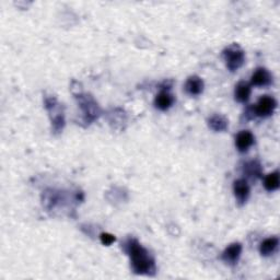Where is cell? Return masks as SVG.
Here are the masks:
<instances>
[{"instance_id":"1","label":"cell","mask_w":280,"mask_h":280,"mask_svg":"<svg viewBox=\"0 0 280 280\" xmlns=\"http://www.w3.org/2000/svg\"><path fill=\"white\" fill-rule=\"evenodd\" d=\"M124 249L130 256L131 266L136 274L150 275L156 272L155 259L136 240H127L124 243Z\"/></svg>"},{"instance_id":"2","label":"cell","mask_w":280,"mask_h":280,"mask_svg":"<svg viewBox=\"0 0 280 280\" xmlns=\"http://www.w3.org/2000/svg\"><path fill=\"white\" fill-rule=\"evenodd\" d=\"M223 58L227 62V67L231 71L238 70L243 65L245 56L244 52L238 45H232L223 51Z\"/></svg>"},{"instance_id":"3","label":"cell","mask_w":280,"mask_h":280,"mask_svg":"<svg viewBox=\"0 0 280 280\" xmlns=\"http://www.w3.org/2000/svg\"><path fill=\"white\" fill-rule=\"evenodd\" d=\"M277 107V102L273 96L264 95L258 100L257 104L255 105V114L259 117H267L272 115Z\"/></svg>"},{"instance_id":"4","label":"cell","mask_w":280,"mask_h":280,"mask_svg":"<svg viewBox=\"0 0 280 280\" xmlns=\"http://www.w3.org/2000/svg\"><path fill=\"white\" fill-rule=\"evenodd\" d=\"M242 252V245L240 243H233L224 249L222 253V259L229 265H235L241 256Z\"/></svg>"},{"instance_id":"5","label":"cell","mask_w":280,"mask_h":280,"mask_svg":"<svg viewBox=\"0 0 280 280\" xmlns=\"http://www.w3.org/2000/svg\"><path fill=\"white\" fill-rule=\"evenodd\" d=\"M233 191L235 198L238 199L240 205L247 203V200L249 196V187L248 182L245 180H237L233 184Z\"/></svg>"},{"instance_id":"6","label":"cell","mask_w":280,"mask_h":280,"mask_svg":"<svg viewBox=\"0 0 280 280\" xmlns=\"http://www.w3.org/2000/svg\"><path fill=\"white\" fill-rule=\"evenodd\" d=\"M250 79H252V85L255 87H266L273 81L272 75L265 68H258L255 70Z\"/></svg>"},{"instance_id":"7","label":"cell","mask_w":280,"mask_h":280,"mask_svg":"<svg viewBox=\"0 0 280 280\" xmlns=\"http://www.w3.org/2000/svg\"><path fill=\"white\" fill-rule=\"evenodd\" d=\"M254 139L252 132L249 130H242L235 137V145H237L240 152H245L254 144Z\"/></svg>"},{"instance_id":"8","label":"cell","mask_w":280,"mask_h":280,"mask_svg":"<svg viewBox=\"0 0 280 280\" xmlns=\"http://www.w3.org/2000/svg\"><path fill=\"white\" fill-rule=\"evenodd\" d=\"M204 90V82L197 76L189 77L185 83V91L190 95H199Z\"/></svg>"},{"instance_id":"9","label":"cell","mask_w":280,"mask_h":280,"mask_svg":"<svg viewBox=\"0 0 280 280\" xmlns=\"http://www.w3.org/2000/svg\"><path fill=\"white\" fill-rule=\"evenodd\" d=\"M173 101H174L173 96H172L169 92L162 91L156 95L155 104L156 106V109H159L161 111H166L170 109L172 104H173Z\"/></svg>"},{"instance_id":"10","label":"cell","mask_w":280,"mask_h":280,"mask_svg":"<svg viewBox=\"0 0 280 280\" xmlns=\"http://www.w3.org/2000/svg\"><path fill=\"white\" fill-rule=\"evenodd\" d=\"M235 100L240 103L248 102L250 95V87L247 82H240L239 85L235 87Z\"/></svg>"},{"instance_id":"11","label":"cell","mask_w":280,"mask_h":280,"mask_svg":"<svg viewBox=\"0 0 280 280\" xmlns=\"http://www.w3.org/2000/svg\"><path fill=\"white\" fill-rule=\"evenodd\" d=\"M278 243L279 241L277 238H269L263 241L259 248L260 254H262L263 256H269V255H272L275 250H276Z\"/></svg>"},{"instance_id":"12","label":"cell","mask_w":280,"mask_h":280,"mask_svg":"<svg viewBox=\"0 0 280 280\" xmlns=\"http://www.w3.org/2000/svg\"><path fill=\"white\" fill-rule=\"evenodd\" d=\"M264 187L268 191H274L279 188V172L275 171L268 174L264 181Z\"/></svg>"},{"instance_id":"13","label":"cell","mask_w":280,"mask_h":280,"mask_svg":"<svg viewBox=\"0 0 280 280\" xmlns=\"http://www.w3.org/2000/svg\"><path fill=\"white\" fill-rule=\"evenodd\" d=\"M209 127L216 131H222L228 127V121L221 115H214L209 120Z\"/></svg>"},{"instance_id":"14","label":"cell","mask_w":280,"mask_h":280,"mask_svg":"<svg viewBox=\"0 0 280 280\" xmlns=\"http://www.w3.org/2000/svg\"><path fill=\"white\" fill-rule=\"evenodd\" d=\"M100 239H101L102 244L107 245V247H109V245H111L112 243H114L115 241H116L114 235H112L110 233H102Z\"/></svg>"}]
</instances>
